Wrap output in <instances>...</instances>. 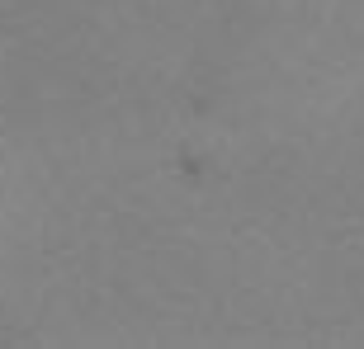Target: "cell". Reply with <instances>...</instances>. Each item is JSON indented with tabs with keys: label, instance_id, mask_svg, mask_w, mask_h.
Instances as JSON below:
<instances>
[]
</instances>
